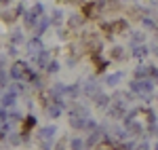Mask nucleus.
Listing matches in <instances>:
<instances>
[{
  "mask_svg": "<svg viewBox=\"0 0 158 150\" xmlns=\"http://www.w3.org/2000/svg\"><path fill=\"white\" fill-rule=\"evenodd\" d=\"M11 45H15V47H17V45H23V34H21L19 30H15L11 34Z\"/></svg>",
  "mask_w": 158,
  "mask_h": 150,
  "instance_id": "obj_29",
  "label": "nucleus"
},
{
  "mask_svg": "<svg viewBox=\"0 0 158 150\" xmlns=\"http://www.w3.org/2000/svg\"><path fill=\"white\" fill-rule=\"evenodd\" d=\"M17 97H19V95H17L15 91H11V89H9V91H6V93L2 95V100H0V104H2L4 108H13V106L17 104Z\"/></svg>",
  "mask_w": 158,
  "mask_h": 150,
  "instance_id": "obj_18",
  "label": "nucleus"
},
{
  "mask_svg": "<svg viewBox=\"0 0 158 150\" xmlns=\"http://www.w3.org/2000/svg\"><path fill=\"white\" fill-rule=\"evenodd\" d=\"M53 150H70L68 148V138H57L53 144Z\"/></svg>",
  "mask_w": 158,
  "mask_h": 150,
  "instance_id": "obj_27",
  "label": "nucleus"
},
{
  "mask_svg": "<svg viewBox=\"0 0 158 150\" xmlns=\"http://www.w3.org/2000/svg\"><path fill=\"white\" fill-rule=\"evenodd\" d=\"M6 142H9L11 146H19L23 139H21V133H9V135H6Z\"/></svg>",
  "mask_w": 158,
  "mask_h": 150,
  "instance_id": "obj_28",
  "label": "nucleus"
},
{
  "mask_svg": "<svg viewBox=\"0 0 158 150\" xmlns=\"http://www.w3.org/2000/svg\"><path fill=\"white\" fill-rule=\"evenodd\" d=\"M80 15L85 17L86 21H89V19L101 17L103 13H101V9H99V0H86V2H82V4H80Z\"/></svg>",
  "mask_w": 158,
  "mask_h": 150,
  "instance_id": "obj_1",
  "label": "nucleus"
},
{
  "mask_svg": "<svg viewBox=\"0 0 158 150\" xmlns=\"http://www.w3.org/2000/svg\"><path fill=\"white\" fill-rule=\"evenodd\" d=\"M44 112H47V116H49L51 121H57V118H61V114H63V108L57 106V104H51Z\"/></svg>",
  "mask_w": 158,
  "mask_h": 150,
  "instance_id": "obj_22",
  "label": "nucleus"
},
{
  "mask_svg": "<svg viewBox=\"0 0 158 150\" xmlns=\"http://www.w3.org/2000/svg\"><path fill=\"white\" fill-rule=\"evenodd\" d=\"M59 70H61V62H59V59H55V57H53V59L47 63V68H44L47 74H57Z\"/></svg>",
  "mask_w": 158,
  "mask_h": 150,
  "instance_id": "obj_24",
  "label": "nucleus"
},
{
  "mask_svg": "<svg viewBox=\"0 0 158 150\" xmlns=\"http://www.w3.org/2000/svg\"><path fill=\"white\" fill-rule=\"evenodd\" d=\"M44 47H42V38L40 36H34L30 42H27V53H32V55H36L38 51H42Z\"/></svg>",
  "mask_w": 158,
  "mask_h": 150,
  "instance_id": "obj_21",
  "label": "nucleus"
},
{
  "mask_svg": "<svg viewBox=\"0 0 158 150\" xmlns=\"http://www.w3.org/2000/svg\"><path fill=\"white\" fill-rule=\"evenodd\" d=\"M91 101H93V106L97 108V110H108L110 108V104H112V95L110 93H106V91H99L95 97H91Z\"/></svg>",
  "mask_w": 158,
  "mask_h": 150,
  "instance_id": "obj_7",
  "label": "nucleus"
},
{
  "mask_svg": "<svg viewBox=\"0 0 158 150\" xmlns=\"http://www.w3.org/2000/svg\"><path fill=\"white\" fill-rule=\"evenodd\" d=\"M122 78H124V72H122V70H118V72H112V74L108 72V74L103 76V85H108L110 89H116V87L122 83Z\"/></svg>",
  "mask_w": 158,
  "mask_h": 150,
  "instance_id": "obj_9",
  "label": "nucleus"
},
{
  "mask_svg": "<svg viewBox=\"0 0 158 150\" xmlns=\"http://www.w3.org/2000/svg\"><path fill=\"white\" fill-rule=\"evenodd\" d=\"M27 68V63L21 62V59H17V62L11 66V70H9V76H11L13 80H23V70Z\"/></svg>",
  "mask_w": 158,
  "mask_h": 150,
  "instance_id": "obj_10",
  "label": "nucleus"
},
{
  "mask_svg": "<svg viewBox=\"0 0 158 150\" xmlns=\"http://www.w3.org/2000/svg\"><path fill=\"white\" fill-rule=\"evenodd\" d=\"M68 148H70V150H86L85 139H82V138H78V135H74V138L68 139Z\"/></svg>",
  "mask_w": 158,
  "mask_h": 150,
  "instance_id": "obj_23",
  "label": "nucleus"
},
{
  "mask_svg": "<svg viewBox=\"0 0 158 150\" xmlns=\"http://www.w3.org/2000/svg\"><path fill=\"white\" fill-rule=\"evenodd\" d=\"M61 2H68V4H82L85 0H61Z\"/></svg>",
  "mask_w": 158,
  "mask_h": 150,
  "instance_id": "obj_34",
  "label": "nucleus"
},
{
  "mask_svg": "<svg viewBox=\"0 0 158 150\" xmlns=\"http://www.w3.org/2000/svg\"><path fill=\"white\" fill-rule=\"evenodd\" d=\"M99 91H103V89H101V85L95 83V80H86L85 85H82V95L89 97V100H91V97H95Z\"/></svg>",
  "mask_w": 158,
  "mask_h": 150,
  "instance_id": "obj_11",
  "label": "nucleus"
},
{
  "mask_svg": "<svg viewBox=\"0 0 158 150\" xmlns=\"http://www.w3.org/2000/svg\"><path fill=\"white\" fill-rule=\"evenodd\" d=\"M38 127V118L34 114H27L23 116V121H21V129H19V133H21V139L27 142V139L32 138V133H34V129Z\"/></svg>",
  "mask_w": 158,
  "mask_h": 150,
  "instance_id": "obj_2",
  "label": "nucleus"
},
{
  "mask_svg": "<svg viewBox=\"0 0 158 150\" xmlns=\"http://www.w3.org/2000/svg\"><path fill=\"white\" fill-rule=\"evenodd\" d=\"M6 80H9L6 70H4V68H0V87H4V85H6Z\"/></svg>",
  "mask_w": 158,
  "mask_h": 150,
  "instance_id": "obj_32",
  "label": "nucleus"
},
{
  "mask_svg": "<svg viewBox=\"0 0 158 150\" xmlns=\"http://www.w3.org/2000/svg\"><path fill=\"white\" fill-rule=\"evenodd\" d=\"M129 57H131V53H127L124 47H120V45H114V47L108 51V59L112 63H124Z\"/></svg>",
  "mask_w": 158,
  "mask_h": 150,
  "instance_id": "obj_6",
  "label": "nucleus"
},
{
  "mask_svg": "<svg viewBox=\"0 0 158 150\" xmlns=\"http://www.w3.org/2000/svg\"><path fill=\"white\" fill-rule=\"evenodd\" d=\"M68 123H70V127H72L74 131H85V123H86V118H82V116H76V114H70Z\"/></svg>",
  "mask_w": 158,
  "mask_h": 150,
  "instance_id": "obj_19",
  "label": "nucleus"
},
{
  "mask_svg": "<svg viewBox=\"0 0 158 150\" xmlns=\"http://www.w3.org/2000/svg\"><path fill=\"white\" fill-rule=\"evenodd\" d=\"M127 112H129L127 101H112V104H110V108L106 110L108 118H112V121H122Z\"/></svg>",
  "mask_w": 158,
  "mask_h": 150,
  "instance_id": "obj_4",
  "label": "nucleus"
},
{
  "mask_svg": "<svg viewBox=\"0 0 158 150\" xmlns=\"http://www.w3.org/2000/svg\"><path fill=\"white\" fill-rule=\"evenodd\" d=\"M135 150H152V146H150V142H148V138H143V142H137V146H135Z\"/></svg>",
  "mask_w": 158,
  "mask_h": 150,
  "instance_id": "obj_31",
  "label": "nucleus"
},
{
  "mask_svg": "<svg viewBox=\"0 0 158 150\" xmlns=\"http://www.w3.org/2000/svg\"><path fill=\"white\" fill-rule=\"evenodd\" d=\"M38 17H40V15H36L34 11H25L23 13V25L27 30H34L36 24H38Z\"/></svg>",
  "mask_w": 158,
  "mask_h": 150,
  "instance_id": "obj_17",
  "label": "nucleus"
},
{
  "mask_svg": "<svg viewBox=\"0 0 158 150\" xmlns=\"http://www.w3.org/2000/svg\"><path fill=\"white\" fill-rule=\"evenodd\" d=\"M139 21H141V25H143V28H148V30H156V24H154V19H152V17H148V15H143Z\"/></svg>",
  "mask_w": 158,
  "mask_h": 150,
  "instance_id": "obj_30",
  "label": "nucleus"
},
{
  "mask_svg": "<svg viewBox=\"0 0 158 150\" xmlns=\"http://www.w3.org/2000/svg\"><path fill=\"white\" fill-rule=\"evenodd\" d=\"M156 101H158V100H156Z\"/></svg>",
  "mask_w": 158,
  "mask_h": 150,
  "instance_id": "obj_37",
  "label": "nucleus"
},
{
  "mask_svg": "<svg viewBox=\"0 0 158 150\" xmlns=\"http://www.w3.org/2000/svg\"><path fill=\"white\" fill-rule=\"evenodd\" d=\"M49 28H51V17H47V15H40V17H38L36 28H34V32H36V36H42V34H44Z\"/></svg>",
  "mask_w": 158,
  "mask_h": 150,
  "instance_id": "obj_15",
  "label": "nucleus"
},
{
  "mask_svg": "<svg viewBox=\"0 0 158 150\" xmlns=\"http://www.w3.org/2000/svg\"><path fill=\"white\" fill-rule=\"evenodd\" d=\"M61 24H63V13H61L59 9H55L53 15H51V25H55V28H57V25H61Z\"/></svg>",
  "mask_w": 158,
  "mask_h": 150,
  "instance_id": "obj_26",
  "label": "nucleus"
},
{
  "mask_svg": "<svg viewBox=\"0 0 158 150\" xmlns=\"http://www.w3.org/2000/svg\"><path fill=\"white\" fill-rule=\"evenodd\" d=\"M133 78H137V80H141V78H150V66H146V63H137V68L133 70Z\"/></svg>",
  "mask_w": 158,
  "mask_h": 150,
  "instance_id": "obj_20",
  "label": "nucleus"
},
{
  "mask_svg": "<svg viewBox=\"0 0 158 150\" xmlns=\"http://www.w3.org/2000/svg\"><path fill=\"white\" fill-rule=\"evenodd\" d=\"M55 138H57V125H42L38 129V142L55 144Z\"/></svg>",
  "mask_w": 158,
  "mask_h": 150,
  "instance_id": "obj_5",
  "label": "nucleus"
},
{
  "mask_svg": "<svg viewBox=\"0 0 158 150\" xmlns=\"http://www.w3.org/2000/svg\"><path fill=\"white\" fill-rule=\"evenodd\" d=\"M82 95V83H72V85H68V89H65V97L68 100H78Z\"/></svg>",
  "mask_w": 158,
  "mask_h": 150,
  "instance_id": "obj_13",
  "label": "nucleus"
},
{
  "mask_svg": "<svg viewBox=\"0 0 158 150\" xmlns=\"http://www.w3.org/2000/svg\"><path fill=\"white\" fill-rule=\"evenodd\" d=\"M34 57V63H36V68H38V72H44V68H47V63L53 59L51 57V51L49 49H42V51H38L36 55H32Z\"/></svg>",
  "mask_w": 158,
  "mask_h": 150,
  "instance_id": "obj_8",
  "label": "nucleus"
},
{
  "mask_svg": "<svg viewBox=\"0 0 158 150\" xmlns=\"http://www.w3.org/2000/svg\"><path fill=\"white\" fill-rule=\"evenodd\" d=\"M150 78H152L154 83L158 80V68H156V66H150Z\"/></svg>",
  "mask_w": 158,
  "mask_h": 150,
  "instance_id": "obj_33",
  "label": "nucleus"
},
{
  "mask_svg": "<svg viewBox=\"0 0 158 150\" xmlns=\"http://www.w3.org/2000/svg\"><path fill=\"white\" fill-rule=\"evenodd\" d=\"M127 131H129V135H131L133 139L141 138V135H146V123H141V121H135V123L129 127Z\"/></svg>",
  "mask_w": 158,
  "mask_h": 150,
  "instance_id": "obj_14",
  "label": "nucleus"
},
{
  "mask_svg": "<svg viewBox=\"0 0 158 150\" xmlns=\"http://www.w3.org/2000/svg\"><path fill=\"white\" fill-rule=\"evenodd\" d=\"M150 53H152V51H150L148 45H135V47H131V57H135V59H143Z\"/></svg>",
  "mask_w": 158,
  "mask_h": 150,
  "instance_id": "obj_16",
  "label": "nucleus"
},
{
  "mask_svg": "<svg viewBox=\"0 0 158 150\" xmlns=\"http://www.w3.org/2000/svg\"><path fill=\"white\" fill-rule=\"evenodd\" d=\"M129 45H131V47H135V45H146V34H143V32H133Z\"/></svg>",
  "mask_w": 158,
  "mask_h": 150,
  "instance_id": "obj_25",
  "label": "nucleus"
},
{
  "mask_svg": "<svg viewBox=\"0 0 158 150\" xmlns=\"http://www.w3.org/2000/svg\"><path fill=\"white\" fill-rule=\"evenodd\" d=\"M0 2H2V0H0Z\"/></svg>",
  "mask_w": 158,
  "mask_h": 150,
  "instance_id": "obj_36",
  "label": "nucleus"
},
{
  "mask_svg": "<svg viewBox=\"0 0 158 150\" xmlns=\"http://www.w3.org/2000/svg\"><path fill=\"white\" fill-rule=\"evenodd\" d=\"M89 59H91V66L95 68V74H106L110 68V59L108 55H103V53H95V55H89Z\"/></svg>",
  "mask_w": 158,
  "mask_h": 150,
  "instance_id": "obj_3",
  "label": "nucleus"
},
{
  "mask_svg": "<svg viewBox=\"0 0 158 150\" xmlns=\"http://www.w3.org/2000/svg\"><path fill=\"white\" fill-rule=\"evenodd\" d=\"M152 150H158V139L154 142V144H152Z\"/></svg>",
  "mask_w": 158,
  "mask_h": 150,
  "instance_id": "obj_35",
  "label": "nucleus"
},
{
  "mask_svg": "<svg viewBox=\"0 0 158 150\" xmlns=\"http://www.w3.org/2000/svg\"><path fill=\"white\" fill-rule=\"evenodd\" d=\"M85 21H86V19L78 13V15H70V17L65 19V25H68L70 32H76V30H80V28L85 25Z\"/></svg>",
  "mask_w": 158,
  "mask_h": 150,
  "instance_id": "obj_12",
  "label": "nucleus"
}]
</instances>
